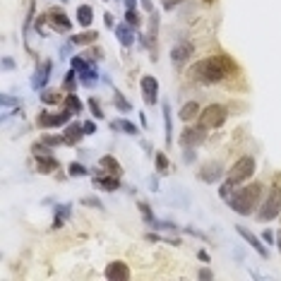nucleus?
Wrapping results in <instances>:
<instances>
[{
  "label": "nucleus",
  "mask_w": 281,
  "mask_h": 281,
  "mask_svg": "<svg viewBox=\"0 0 281 281\" xmlns=\"http://www.w3.org/2000/svg\"><path fill=\"white\" fill-rule=\"evenodd\" d=\"M221 176H224V166H221L219 161L205 164V166L200 169V180H205V183H216Z\"/></svg>",
  "instance_id": "obj_9"
},
{
  "label": "nucleus",
  "mask_w": 281,
  "mask_h": 281,
  "mask_svg": "<svg viewBox=\"0 0 281 281\" xmlns=\"http://www.w3.org/2000/svg\"><path fill=\"white\" fill-rule=\"evenodd\" d=\"M255 173V159L252 156H241L231 169H228V176H226V183L231 187L236 185H243V183H247V178Z\"/></svg>",
  "instance_id": "obj_3"
},
{
  "label": "nucleus",
  "mask_w": 281,
  "mask_h": 281,
  "mask_svg": "<svg viewBox=\"0 0 281 281\" xmlns=\"http://www.w3.org/2000/svg\"><path fill=\"white\" fill-rule=\"evenodd\" d=\"M149 185H151V190H159V183H156V178H151Z\"/></svg>",
  "instance_id": "obj_53"
},
{
  "label": "nucleus",
  "mask_w": 281,
  "mask_h": 281,
  "mask_svg": "<svg viewBox=\"0 0 281 281\" xmlns=\"http://www.w3.org/2000/svg\"><path fill=\"white\" fill-rule=\"evenodd\" d=\"M77 22H79L82 27H89L94 22V10L89 5H79V7H77Z\"/></svg>",
  "instance_id": "obj_21"
},
{
  "label": "nucleus",
  "mask_w": 281,
  "mask_h": 281,
  "mask_svg": "<svg viewBox=\"0 0 281 281\" xmlns=\"http://www.w3.org/2000/svg\"><path fill=\"white\" fill-rule=\"evenodd\" d=\"M236 231H238V233L243 236L245 241H247V245H252V247L257 250V255H260V257H264V260L269 257V252H267V247H264V245H262V241H260V238H257L255 233H250V231H247L245 226H236Z\"/></svg>",
  "instance_id": "obj_12"
},
{
  "label": "nucleus",
  "mask_w": 281,
  "mask_h": 281,
  "mask_svg": "<svg viewBox=\"0 0 281 281\" xmlns=\"http://www.w3.org/2000/svg\"><path fill=\"white\" fill-rule=\"evenodd\" d=\"M135 5H137V0H125V10H135Z\"/></svg>",
  "instance_id": "obj_50"
},
{
  "label": "nucleus",
  "mask_w": 281,
  "mask_h": 281,
  "mask_svg": "<svg viewBox=\"0 0 281 281\" xmlns=\"http://www.w3.org/2000/svg\"><path fill=\"white\" fill-rule=\"evenodd\" d=\"M2 68H5V70H12V68H15V60H12V58H2Z\"/></svg>",
  "instance_id": "obj_43"
},
{
  "label": "nucleus",
  "mask_w": 281,
  "mask_h": 281,
  "mask_svg": "<svg viewBox=\"0 0 281 281\" xmlns=\"http://www.w3.org/2000/svg\"><path fill=\"white\" fill-rule=\"evenodd\" d=\"M113 104H115V108H118L120 113H130L132 111V104L123 96V92H115V89H113Z\"/></svg>",
  "instance_id": "obj_23"
},
{
  "label": "nucleus",
  "mask_w": 281,
  "mask_h": 281,
  "mask_svg": "<svg viewBox=\"0 0 281 281\" xmlns=\"http://www.w3.org/2000/svg\"><path fill=\"white\" fill-rule=\"evenodd\" d=\"M132 24H118L115 27V36H118V41H120V46H125V48H130L132 43H135V32L130 29Z\"/></svg>",
  "instance_id": "obj_14"
},
{
  "label": "nucleus",
  "mask_w": 281,
  "mask_h": 281,
  "mask_svg": "<svg viewBox=\"0 0 281 281\" xmlns=\"http://www.w3.org/2000/svg\"><path fill=\"white\" fill-rule=\"evenodd\" d=\"M197 115H200V106H197L195 101L185 104L183 111H180V118H183V120H192V118H197Z\"/></svg>",
  "instance_id": "obj_27"
},
{
  "label": "nucleus",
  "mask_w": 281,
  "mask_h": 281,
  "mask_svg": "<svg viewBox=\"0 0 281 281\" xmlns=\"http://www.w3.org/2000/svg\"><path fill=\"white\" fill-rule=\"evenodd\" d=\"M36 156V164L41 173H51L53 169H58V159L56 156H48V154H34Z\"/></svg>",
  "instance_id": "obj_17"
},
{
  "label": "nucleus",
  "mask_w": 281,
  "mask_h": 281,
  "mask_svg": "<svg viewBox=\"0 0 281 281\" xmlns=\"http://www.w3.org/2000/svg\"><path fill=\"white\" fill-rule=\"evenodd\" d=\"M2 106H19V99H12V96H2Z\"/></svg>",
  "instance_id": "obj_39"
},
{
  "label": "nucleus",
  "mask_w": 281,
  "mask_h": 281,
  "mask_svg": "<svg viewBox=\"0 0 281 281\" xmlns=\"http://www.w3.org/2000/svg\"><path fill=\"white\" fill-rule=\"evenodd\" d=\"M262 241H267V243H274L277 238L272 236V231H264V233H262Z\"/></svg>",
  "instance_id": "obj_46"
},
{
  "label": "nucleus",
  "mask_w": 281,
  "mask_h": 281,
  "mask_svg": "<svg viewBox=\"0 0 281 281\" xmlns=\"http://www.w3.org/2000/svg\"><path fill=\"white\" fill-rule=\"evenodd\" d=\"M82 205H87V207H96V209H101V202H99L96 197H84V200H82Z\"/></svg>",
  "instance_id": "obj_38"
},
{
  "label": "nucleus",
  "mask_w": 281,
  "mask_h": 281,
  "mask_svg": "<svg viewBox=\"0 0 281 281\" xmlns=\"http://www.w3.org/2000/svg\"><path fill=\"white\" fill-rule=\"evenodd\" d=\"M183 159H185V161H195V151H192V147H185V154H183Z\"/></svg>",
  "instance_id": "obj_42"
},
{
  "label": "nucleus",
  "mask_w": 281,
  "mask_h": 281,
  "mask_svg": "<svg viewBox=\"0 0 281 281\" xmlns=\"http://www.w3.org/2000/svg\"><path fill=\"white\" fill-rule=\"evenodd\" d=\"M228 192H231V185H228V183H224V185H221V190H219V195H221V197H228Z\"/></svg>",
  "instance_id": "obj_45"
},
{
  "label": "nucleus",
  "mask_w": 281,
  "mask_h": 281,
  "mask_svg": "<svg viewBox=\"0 0 281 281\" xmlns=\"http://www.w3.org/2000/svg\"><path fill=\"white\" fill-rule=\"evenodd\" d=\"M89 108H92L94 118H104V111L99 108V101H96V99H92V101H89Z\"/></svg>",
  "instance_id": "obj_37"
},
{
  "label": "nucleus",
  "mask_w": 281,
  "mask_h": 281,
  "mask_svg": "<svg viewBox=\"0 0 281 281\" xmlns=\"http://www.w3.org/2000/svg\"><path fill=\"white\" fill-rule=\"evenodd\" d=\"M51 68H53L51 60H43V63H41L36 75L32 77V87H34V89H43V87H46V82H48V77H51Z\"/></svg>",
  "instance_id": "obj_13"
},
{
  "label": "nucleus",
  "mask_w": 281,
  "mask_h": 281,
  "mask_svg": "<svg viewBox=\"0 0 281 281\" xmlns=\"http://www.w3.org/2000/svg\"><path fill=\"white\" fill-rule=\"evenodd\" d=\"M94 185L101 187V190H106V192H113V190H118L120 187V180H118V176H96L94 178Z\"/></svg>",
  "instance_id": "obj_16"
},
{
  "label": "nucleus",
  "mask_w": 281,
  "mask_h": 281,
  "mask_svg": "<svg viewBox=\"0 0 281 281\" xmlns=\"http://www.w3.org/2000/svg\"><path fill=\"white\" fill-rule=\"evenodd\" d=\"M70 63H72V70H75L77 75H79V72H87V70L92 68V65H89V63H87L84 58H72Z\"/></svg>",
  "instance_id": "obj_32"
},
{
  "label": "nucleus",
  "mask_w": 281,
  "mask_h": 281,
  "mask_svg": "<svg viewBox=\"0 0 281 281\" xmlns=\"http://www.w3.org/2000/svg\"><path fill=\"white\" fill-rule=\"evenodd\" d=\"M190 56H192V46H190V43H180V46H176V48H173L171 60H173V63H185Z\"/></svg>",
  "instance_id": "obj_18"
},
{
  "label": "nucleus",
  "mask_w": 281,
  "mask_h": 281,
  "mask_svg": "<svg viewBox=\"0 0 281 281\" xmlns=\"http://www.w3.org/2000/svg\"><path fill=\"white\" fill-rule=\"evenodd\" d=\"M58 99H60V96H58V92H51V89L41 92V101H43V104H56Z\"/></svg>",
  "instance_id": "obj_35"
},
{
  "label": "nucleus",
  "mask_w": 281,
  "mask_h": 281,
  "mask_svg": "<svg viewBox=\"0 0 281 281\" xmlns=\"http://www.w3.org/2000/svg\"><path fill=\"white\" fill-rule=\"evenodd\" d=\"M200 279H211L214 274H211V269H200V274H197Z\"/></svg>",
  "instance_id": "obj_44"
},
{
  "label": "nucleus",
  "mask_w": 281,
  "mask_h": 281,
  "mask_svg": "<svg viewBox=\"0 0 281 281\" xmlns=\"http://www.w3.org/2000/svg\"><path fill=\"white\" fill-rule=\"evenodd\" d=\"M104 24H106V27H113V17H111V12H106V15H104Z\"/></svg>",
  "instance_id": "obj_47"
},
{
  "label": "nucleus",
  "mask_w": 281,
  "mask_h": 281,
  "mask_svg": "<svg viewBox=\"0 0 281 281\" xmlns=\"http://www.w3.org/2000/svg\"><path fill=\"white\" fill-rule=\"evenodd\" d=\"M260 197H262V185L260 183H250L247 187H241L238 192H233L228 197V205H231V209L236 214L247 216V214L255 211V207L260 205Z\"/></svg>",
  "instance_id": "obj_2"
},
{
  "label": "nucleus",
  "mask_w": 281,
  "mask_h": 281,
  "mask_svg": "<svg viewBox=\"0 0 281 281\" xmlns=\"http://www.w3.org/2000/svg\"><path fill=\"white\" fill-rule=\"evenodd\" d=\"M142 7H144L147 12H151V10H154V5H151V0H142Z\"/></svg>",
  "instance_id": "obj_48"
},
{
  "label": "nucleus",
  "mask_w": 281,
  "mask_h": 281,
  "mask_svg": "<svg viewBox=\"0 0 281 281\" xmlns=\"http://www.w3.org/2000/svg\"><path fill=\"white\" fill-rule=\"evenodd\" d=\"M99 169H104L106 173H111V176H120V164L113 156H101L99 159Z\"/></svg>",
  "instance_id": "obj_19"
},
{
  "label": "nucleus",
  "mask_w": 281,
  "mask_h": 281,
  "mask_svg": "<svg viewBox=\"0 0 281 281\" xmlns=\"http://www.w3.org/2000/svg\"><path fill=\"white\" fill-rule=\"evenodd\" d=\"M75 70L72 72H68V77H65V89H72V84H75Z\"/></svg>",
  "instance_id": "obj_40"
},
{
  "label": "nucleus",
  "mask_w": 281,
  "mask_h": 281,
  "mask_svg": "<svg viewBox=\"0 0 281 281\" xmlns=\"http://www.w3.org/2000/svg\"><path fill=\"white\" fill-rule=\"evenodd\" d=\"M178 2H180V0H166V2H164V7L171 10V7H173V5H178Z\"/></svg>",
  "instance_id": "obj_49"
},
{
  "label": "nucleus",
  "mask_w": 281,
  "mask_h": 281,
  "mask_svg": "<svg viewBox=\"0 0 281 281\" xmlns=\"http://www.w3.org/2000/svg\"><path fill=\"white\" fill-rule=\"evenodd\" d=\"M200 260H202V262H207V260H209V255H207L205 250H200Z\"/></svg>",
  "instance_id": "obj_52"
},
{
  "label": "nucleus",
  "mask_w": 281,
  "mask_h": 281,
  "mask_svg": "<svg viewBox=\"0 0 281 281\" xmlns=\"http://www.w3.org/2000/svg\"><path fill=\"white\" fill-rule=\"evenodd\" d=\"M63 137H65V144H70V147H72V144H77V142L84 137V125L70 123V125L65 128V135H63Z\"/></svg>",
  "instance_id": "obj_15"
},
{
  "label": "nucleus",
  "mask_w": 281,
  "mask_h": 281,
  "mask_svg": "<svg viewBox=\"0 0 281 281\" xmlns=\"http://www.w3.org/2000/svg\"><path fill=\"white\" fill-rule=\"evenodd\" d=\"M106 279H113V281H128L130 279V267L125 262H111L106 267Z\"/></svg>",
  "instance_id": "obj_11"
},
{
  "label": "nucleus",
  "mask_w": 281,
  "mask_h": 281,
  "mask_svg": "<svg viewBox=\"0 0 281 281\" xmlns=\"http://www.w3.org/2000/svg\"><path fill=\"white\" fill-rule=\"evenodd\" d=\"M46 19L51 22V27H53V29H60V32H70V29H72V22H70V17H68V15H65L60 7L48 10Z\"/></svg>",
  "instance_id": "obj_8"
},
{
  "label": "nucleus",
  "mask_w": 281,
  "mask_h": 281,
  "mask_svg": "<svg viewBox=\"0 0 281 281\" xmlns=\"http://www.w3.org/2000/svg\"><path fill=\"white\" fill-rule=\"evenodd\" d=\"M82 125H84V135H94L96 132V123H92V120L89 123H82Z\"/></svg>",
  "instance_id": "obj_41"
},
{
  "label": "nucleus",
  "mask_w": 281,
  "mask_h": 281,
  "mask_svg": "<svg viewBox=\"0 0 281 281\" xmlns=\"http://www.w3.org/2000/svg\"><path fill=\"white\" fill-rule=\"evenodd\" d=\"M68 173H70L72 178H82V176H89V169H84L82 164H75V161H72V164L68 166Z\"/></svg>",
  "instance_id": "obj_30"
},
{
  "label": "nucleus",
  "mask_w": 281,
  "mask_h": 281,
  "mask_svg": "<svg viewBox=\"0 0 281 281\" xmlns=\"http://www.w3.org/2000/svg\"><path fill=\"white\" fill-rule=\"evenodd\" d=\"M104 2H108V0H104Z\"/></svg>",
  "instance_id": "obj_56"
},
{
  "label": "nucleus",
  "mask_w": 281,
  "mask_h": 281,
  "mask_svg": "<svg viewBox=\"0 0 281 281\" xmlns=\"http://www.w3.org/2000/svg\"><path fill=\"white\" fill-rule=\"evenodd\" d=\"M140 87H142V96H144V104H147V106H154V104L159 101V82H156L154 77H142Z\"/></svg>",
  "instance_id": "obj_7"
},
{
  "label": "nucleus",
  "mask_w": 281,
  "mask_h": 281,
  "mask_svg": "<svg viewBox=\"0 0 281 281\" xmlns=\"http://www.w3.org/2000/svg\"><path fill=\"white\" fill-rule=\"evenodd\" d=\"M147 224L151 226V228H156V231H176L178 226L171 224V221H159L156 216H151V219H147Z\"/></svg>",
  "instance_id": "obj_28"
},
{
  "label": "nucleus",
  "mask_w": 281,
  "mask_h": 281,
  "mask_svg": "<svg viewBox=\"0 0 281 281\" xmlns=\"http://www.w3.org/2000/svg\"><path fill=\"white\" fill-rule=\"evenodd\" d=\"M277 245H279V250H281V231L277 233Z\"/></svg>",
  "instance_id": "obj_54"
},
{
  "label": "nucleus",
  "mask_w": 281,
  "mask_h": 281,
  "mask_svg": "<svg viewBox=\"0 0 281 281\" xmlns=\"http://www.w3.org/2000/svg\"><path fill=\"white\" fill-rule=\"evenodd\" d=\"M226 111L224 106H219V104H211V106H207L205 111L200 113V125H205V128H221L226 123Z\"/></svg>",
  "instance_id": "obj_5"
},
{
  "label": "nucleus",
  "mask_w": 281,
  "mask_h": 281,
  "mask_svg": "<svg viewBox=\"0 0 281 281\" xmlns=\"http://www.w3.org/2000/svg\"><path fill=\"white\" fill-rule=\"evenodd\" d=\"M96 38H99V34L87 29V32H82V34H72L70 43H72V46H89V43H94Z\"/></svg>",
  "instance_id": "obj_20"
},
{
  "label": "nucleus",
  "mask_w": 281,
  "mask_h": 281,
  "mask_svg": "<svg viewBox=\"0 0 281 281\" xmlns=\"http://www.w3.org/2000/svg\"><path fill=\"white\" fill-rule=\"evenodd\" d=\"M70 115H72L70 111H65V113H41L38 123H41V128H58V125H65V123L70 120Z\"/></svg>",
  "instance_id": "obj_10"
},
{
  "label": "nucleus",
  "mask_w": 281,
  "mask_h": 281,
  "mask_svg": "<svg viewBox=\"0 0 281 281\" xmlns=\"http://www.w3.org/2000/svg\"><path fill=\"white\" fill-rule=\"evenodd\" d=\"M79 82L84 84V87H94L96 84V79H99V72H96V68H89L87 72H79Z\"/></svg>",
  "instance_id": "obj_26"
},
{
  "label": "nucleus",
  "mask_w": 281,
  "mask_h": 281,
  "mask_svg": "<svg viewBox=\"0 0 281 281\" xmlns=\"http://www.w3.org/2000/svg\"><path fill=\"white\" fill-rule=\"evenodd\" d=\"M207 2H214V0H207Z\"/></svg>",
  "instance_id": "obj_55"
},
{
  "label": "nucleus",
  "mask_w": 281,
  "mask_h": 281,
  "mask_svg": "<svg viewBox=\"0 0 281 281\" xmlns=\"http://www.w3.org/2000/svg\"><path fill=\"white\" fill-rule=\"evenodd\" d=\"M111 128L113 130H120V132H125V135H137V128H135V123H130V120H125V118H118V120H113L111 123Z\"/></svg>",
  "instance_id": "obj_22"
},
{
  "label": "nucleus",
  "mask_w": 281,
  "mask_h": 281,
  "mask_svg": "<svg viewBox=\"0 0 281 281\" xmlns=\"http://www.w3.org/2000/svg\"><path fill=\"white\" fill-rule=\"evenodd\" d=\"M279 211H281V187L272 185L267 200L262 202L260 211H257V219H260V221H272V219L279 216Z\"/></svg>",
  "instance_id": "obj_4"
},
{
  "label": "nucleus",
  "mask_w": 281,
  "mask_h": 281,
  "mask_svg": "<svg viewBox=\"0 0 281 281\" xmlns=\"http://www.w3.org/2000/svg\"><path fill=\"white\" fill-rule=\"evenodd\" d=\"M41 142L46 147H58V144H65V137H58V135H43Z\"/></svg>",
  "instance_id": "obj_31"
},
{
  "label": "nucleus",
  "mask_w": 281,
  "mask_h": 281,
  "mask_svg": "<svg viewBox=\"0 0 281 281\" xmlns=\"http://www.w3.org/2000/svg\"><path fill=\"white\" fill-rule=\"evenodd\" d=\"M68 53H70V46H63V48H60V56L68 58Z\"/></svg>",
  "instance_id": "obj_51"
},
{
  "label": "nucleus",
  "mask_w": 281,
  "mask_h": 281,
  "mask_svg": "<svg viewBox=\"0 0 281 281\" xmlns=\"http://www.w3.org/2000/svg\"><path fill=\"white\" fill-rule=\"evenodd\" d=\"M82 108H84V106H82V101H79L72 92L65 96V111H70L72 115H77V113H82Z\"/></svg>",
  "instance_id": "obj_25"
},
{
  "label": "nucleus",
  "mask_w": 281,
  "mask_h": 281,
  "mask_svg": "<svg viewBox=\"0 0 281 281\" xmlns=\"http://www.w3.org/2000/svg\"><path fill=\"white\" fill-rule=\"evenodd\" d=\"M149 15H151V17H149V36H151V41H154L156 34H159V12H156V10H151Z\"/></svg>",
  "instance_id": "obj_29"
},
{
  "label": "nucleus",
  "mask_w": 281,
  "mask_h": 281,
  "mask_svg": "<svg viewBox=\"0 0 281 281\" xmlns=\"http://www.w3.org/2000/svg\"><path fill=\"white\" fill-rule=\"evenodd\" d=\"M161 111H164V125H166V144L171 147V130H173V120H171V104L164 101L161 104Z\"/></svg>",
  "instance_id": "obj_24"
},
{
  "label": "nucleus",
  "mask_w": 281,
  "mask_h": 281,
  "mask_svg": "<svg viewBox=\"0 0 281 281\" xmlns=\"http://www.w3.org/2000/svg\"><path fill=\"white\" fill-rule=\"evenodd\" d=\"M70 207H72V205H58L56 207V216H58V219H63V221H65V219L70 216V211H72Z\"/></svg>",
  "instance_id": "obj_34"
},
{
  "label": "nucleus",
  "mask_w": 281,
  "mask_h": 281,
  "mask_svg": "<svg viewBox=\"0 0 281 281\" xmlns=\"http://www.w3.org/2000/svg\"><path fill=\"white\" fill-rule=\"evenodd\" d=\"M125 19H128V24H132V27H140V22H142L135 10H125Z\"/></svg>",
  "instance_id": "obj_36"
},
{
  "label": "nucleus",
  "mask_w": 281,
  "mask_h": 281,
  "mask_svg": "<svg viewBox=\"0 0 281 281\" xmlns=\"http://www.w3.org/2000/svg\"><path fill=\"white\" fill-rule=\"evenodd\" d=\"M236 70H238L236 63L228 56H214V58L200 60V63L192 68V75L197 77L200 82H205V84H216V82H221L224 77L233 75Z\"/></svg>",
  "instance_id": "obj_1"
},
{
  "label": "nucleus",
  "mask_w": 281,
  "mask_h": 281,
  "mask_svg": "<svg viewBox=\"0 0 281 281\" xmlns=\"http://www.w3.org/2000/svg\"><path fill=\"white\" fill-rule=\"evenodd\" d=\"M156 169L159 173H169V159L164 154H156Z\"/></svg>",
  "instance_id": "obj_33"
},
{
  "label": "nucleus",
  "mask_w": 281,
  "mask_h": 281,
  "mask_svg": "<svg viewBox=\"0 0 281 281\" xmlns=\"http://www.w3.org/2000/svg\"><path fill=\"white\" fill-rule=\"evenodd\" d=\"M207 140V128L205 125H190L183 130L180 135V144L183 147H197V144H202Z\"/></svg>",
  "instance_id": "obj_6"
}]
</instances>
